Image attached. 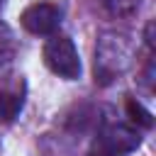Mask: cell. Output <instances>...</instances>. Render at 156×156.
Returning a JSON list of instances; mask_svg holds the SVG:
<instances>
[{
    "instance_id": "6",
    "label": "cell",
    "mask_w": 156,
    "mask_h": 156,
    "mask_svg": "<svg viewBox=\"0 0 156 156\" xmlns=\"http://www.w3.org/2000/svg\"><path fill=\"white\" fill-rule=\"evenodd\" d=\"M124 107H127V117H129L134 124H139V127H144V129H151V127H154V115H151L139 100L129 98Z\"/></svg>"
},
{
    "instance_id": "4",
    "label": "cell",
    "mask_w": 156,
    "mask_h": 156,
    "mask_svg": "<svg viewBox=\"0 0 156 156\" xmlns=\"http://www.w3.org/2000/svg\"><path fill=\"white\" fill-rule=\"evenodd\" d=\"M139 144H141V136L127 124H110L100 136V146H105L107 151H112L117 156L127 154V151H134Z\"/></svg>"
},
{
    "instance_id": "2",
    "label": "cell",
    "mask_w": 156,
    "mask_h": 156,
    "mask_svg": "<svg viewBox=\"0 0 156 156\" xmlns=\"http://www.w3.org/2000/svg\"><path fill=\"white\" fill-rule=\"evenodd\" d=\"M44 63L49 66L51 73L66 80H73L80 76V58H78L76 44L63 34H56L44 44Z\"/></svg>"
},
{
    "instance_id": "8",
    "label": "cell",
    "mask_w": 156,
    "mask_h": 156,
    "mask_svg": "<svg viewBox=\"0 0 156 156\" xmlns=\"http://www.w3.org/2000/svg\"><path fill=\"white\" fill-rule=\"evenodd\" d=\"M85 156H117V154H112V151H107L105 146H100L98 144V149H93L90 154H85Z\"/></svg>"
},
{
    "instance_id": "5",
    "label": "cell",
    "mask_w": 156,
    "mask_h": 156,
    "mask_svg": "<svg viewBox=\"0 0 156 156\" xmlns=\"http://www.w3.org/2000/svg\"><path fill=\"white\" fill-rule=\"evenodd\" d=\"M22 105H24V98L22 95L0 90V119L2 122H12L22 112Z\"/></svg>"
},
{
    "instance_id": "3",
    "label": "cell",
    "mask_w": 156,
    "mask_h": 156,
    "mask_svg": "<svg viewBox=\"0 0 156 156\" xmlns=\"http://www.w3.org/2000/svg\"><path fill=\"white\" fill-rule=\"evenodd\" d=\"M20 22L22 27L29 32V34H37V37H44V34H54L61 24V12L58 7L49 5V2H37V5H29L22 15H20Z\"/></svg>"
},
{
    "instance_id": "7",
    "label": "cell",
    "mask_w": 156,
    "mask_h": 156,
    "mask_svg": "<svg viewBox=\"0 0 156 156\" xmlns=\"http://www.w3.org/2000/svg\"><path fill=\"white\" fill-rule=\"evenodd\" d=\"M105 5V10H110L112 15H132L139 7V0H100Z\"/></svg>"
},
{
    "instance_id": "9",
    "label": "cell",
    "mask_w": 156,
    "mask_h": 156,
    "mask_svg": "<svg viewBox=\"0 0 156 156\" xmlns=\"http://www.w3.org/2000/svg\"><path fill=\"white\" fill-rule=\"evenodd\" d=\"M0 2H2V0H0Z\"/></svg>"
},
{
    "instance_id": "1",
    "label": "cell",
    "mask_w": 156,
    "mask_h": 156,
    "mask_svg": "<svg viewBox=\"0 0 156 156\" xmlns=\"http://www.w3.org/2000/svg\"><path fill=\"white\" fill-rule=\"evenodd\" d=\"M132 56H134V49L124 34H117V32L102 34L95 49V80L107 85L110 80H115L129 68Z\"/></svg>"
}]
</instances>
